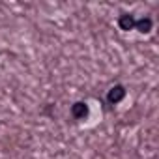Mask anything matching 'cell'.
<instances>
[{"label": "cell", "instance_id": "cell-1", "mask_svg": "<svg viewBox=\"0 0 159 159\" xmlns=\"http://www.w3.org/2000/svg\"><path fill=\"white\" fill-rule=\"evenodd\" d=\"M124 98H125V88H124L122 84H116V86H112V88L109 90V94H107V101H109L111 105H116V103H120Z\"/></svg>", "mask_w": 159, "mask_h": 159}, {"label": "cell", "instance_id": "cell-2", "mask_svg": "<svg viewBox=\"0 0 159 159\" xmlns=\"http://www.w3.org/2000/svg\"><path fill=\"white\" fill-rule=\"evenodd\" d=\"M71 116L77 120H84L88 116V105L84 101H77L71 105Z\"/></svg>", "mask_w": 159, "mask_h": 159}, {"label": "cell", "instance_id": "cell-3", "mask_svg": "<svg viewBox=\"0 0 159 159\" xmlns=\"http://www.w3.org/2000/svg\"><path fill=\"white\" fill-rule=\"evenodd\" d=\"M118 25H120V28H122V30H131V28H135V19H133V15L124 13V15H120Z\"/></svg>", "mask_w": 159, "mask_h": 159}, {"label": "cell", "instance_id": "cell-4", "mask_svg": "<svg viewBox=\"0 0 159 159\" xmlns=\"http://www.w3.org/2000/svg\"><path fill=\"white\" fill-rule=\"evenodd\" d=\"M135 28H137L139 32H150V30H152V19L146 17V19H139V21H135Z\"/></svg>", "mask_w": 159, "mask_h": 159}]
</instances>
